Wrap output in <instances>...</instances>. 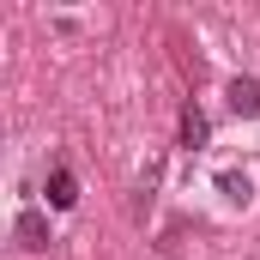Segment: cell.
Masks as SVG:
<instances>
[{"label": "cell", "mask_w": 260, "mask_h": 260, "mask_svg": "<svg viewBox=\"0 0 260 260\" xmlns=\"http://www.w3.org/2000/svg\"><path fill=\"white\" fill-rule=\"evenodd\" d=\"M73 200H79V182H73V170H67V164H49V206H55V212H67Z\"/></svg>", "instance_id": "cell-3"}, {"label": "cell", "mask_w": 260, "mask_h": 260, "mask_svg": "<svg viewBox=\"0 0 260 260\" xmlns=\"http://www.w3.org/2000/svg\"><path fill=\"white\" fill-rule=\"evenodd\" d=\"M218 188H224V200H236V206H248V200H254L248 176H236V170H230V176H218Z\"/></svg>", "instance_id": "cell-5"}, {"label": "cell", "mask_w": 260, "mask_h": 260, "mask_svg": "<svg viewBox=\"0 0 260 260\" xmlns=\"http://www.w3.org/2000/svg\"><path fill=\"white\" fill-rule=\"evenodd\" d=\"M230 115H242V121H254L260 115V79H230Z\"/></svg>", "instance_id": "cell-2"}, {"label": "cell", "mask_w": 260, "mask_h": 260, "mask_svg": "<svg viewBox=\"0 0 260 260\" xmlns=\"http://www.w3.org/2000/svg\"><path fill=\"white\" fill-rule=\"evenodd\" d=\"M182 145H188V151H200V145H206V115H200L194 103L182 109Z\"/></svg>", "instance_id": "cell-4"}, {"label": "cell", "mask_w": 260, "mask_h": 260, "mask_svg": "<svg viewBox=\"0 0 260 260\" xmlns=\"http://www.w3.org/2000/svg\"><path fill=\"white\" fill-rule=\"evenodd\" d=\"M12 236H18V248H30V254H43L55 236H49V212H37V206H24L18 218H12Z\"/></svg>", "instance_id": "cell-1"}]
</instances>
